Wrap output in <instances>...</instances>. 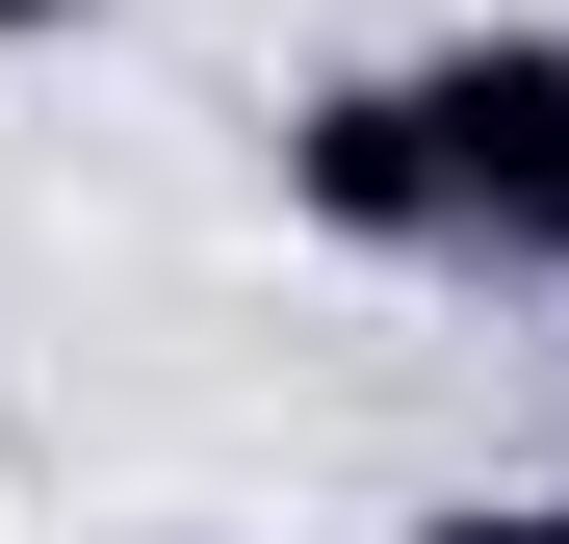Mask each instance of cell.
<instances>
[{
	"instance_id": "obj_1",
	"label": "cell",
	"mask_w": 569,
	"mask_h": 544,
	"mask_svg": "<svg viewBox=\"0 0 569 544\" xmlns=\"http://www.w3.org/2000/svg\"><path fill=\"white\" fill-rule=\"evenodd\" d=\"M415 105H440V208L492 286H569V27H415Z\"/></svg>"
},
{
	"instance_id": "obj_2",
	"label": "cell",
	"mask_w": 569,
	"mask_h": 544,
	"mask_svg": "<svg viewBox=\"0 0 569 544\" xmlns=\"http://www.w3.org/2000/svg\"><path fill=\"white\" fill-rule=\"evenodd\" d=\"M259 181H284V234H311V259H466V208H440V105H415V52H362V78H284V130H259Z\"/></svg>"
},
{
	"instance_id": "obj_3",
	"label": "cell",
	"mask_w": 569,
	"mask_h": 544,
	"mask_svg": "<svg viewBox=\"0 0 569 544\" xmlns=\"http://www.w3.org/2000/svg\"><path fill=\"white\" fill-rule=\"evenodd\" d=\"M389 544H569V493H415Z\"/></svg>"
},
{
	"instance_id": "obj_4",
	"label": "cell",
	"mask_w": 569,
	"mask_h": 544,
	"mask_svg": "<svg viewBox=\"0 0 569 544\" xmlns=\"http://www.w3.org/2000/svg\"><path fill=\"white\" fill-rule=\"evenodd\" d=\"M78 27H104V0H0V78H27V52H78Z\"/></svg>"
},
{
	"instance_id": "obj_5",
	"label": "cell",
	"mask_w": 569,
	"mask_h": 544,
	"mask_svg": "<svg viewBox=\"0 0 569 544\" xmlns=\"http://www.w3.org/2000/svg\"><path fill=\"white\" fill-rule=\"evenodd\" d=\"M181 544H208V518H181Z\"/></svg>"
}]
</instances>
